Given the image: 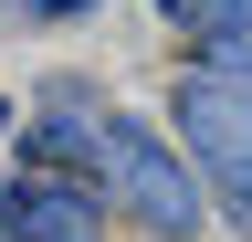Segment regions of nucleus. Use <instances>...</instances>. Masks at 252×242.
<instances>
[{
  "mask_svg": "<svg viewBox=\"0 0 252 242\" xmlns=\"http://www.w3.org/2000/svg\"><path fill=\"white\" fill-rule=\"evenodd\" d=\"M94 190L116 210H137L147 232H200V179L158 127L137 116H94Z\"/></svg>",
  "mask_w": 252,
  "mask_h": 242,
  "instance_id": "obj_1",
  "label": "nucleus"
},
{
  "mask_svg": "<svg viewBox=\"0 0 252 242\" xmlns=\"http://www.w3.org/2000/svg\"><path fill=\"white\" fill-rule=\"evenodd\" d=\"M168 116L189 127V147L210 158V179L231 190V210L252 221V84L242 74H179Z\"/></svg>",
  "mask_w": 252,
  "mask_h": 242,
  "instance_id": "obj_2",
  "label": "nucleus"
},
{
  "mask_svg": "<svg viewBox=\"0 0 252 242\" xmlns=\"http://www.w3.org/2000/svg\"><path fill=\"white\" fill-rule=\"evenodd\" d=\"M105 190H84V179H0V242H105Z\"/></svg>",
  "mask_w": 252,
  "mask_h": 242,
  "instance_id": "obj_3",
  "label": "nucleus"
},
{
  "mask_svg": "<svg viewBox=\"0 0 252 242\" xmlns=\"http://www.w3.org/2000/svg\"><path fill=\"white\" fill-rule=\"evenodd\" d=\"M168 21H179V32H200L210 53L252 42V0H168Z\"/></svg>",
  "mask_w": 252,
  "mask_h": 242,
  "instance_id": "obj_4",
  "label": "nucleus"
},
{
  "mask_svg": "<svg viewBox=\"0 0 252 242\" xmlns=\"http://www.w3.org/2000/svg\"><path fill=\"white\" fill-rule=\"evenodd\" d=\"M11 11H84V0H11Z\"/></svg>",
  "mask_w": 252,
  "mask_h": 242,
  "instance_id": "obj_5",
  "label": "nucleus"
},
{
  "mask_svg": "<svg viewBox=\"0 0 252 242\" xmlns=\"http://www.w3.org/2000/svg\"><path fill=\"white\" fill-rule=\"evenodd\" d=\"M231 74H242V84H252V42H231Z\"/></svg>",
  "mask_w": 252,
  "mask_h": 242,
  "instance_id": "obj_6",
  "label": "nucleus"
},
{
  "mask_svg": "<svg viewBox=\"0 0 252 242\" xmlns=\"http://www.w3.org/2000/svg\"><path fill=\"white\" fill-rule=\"evenodd\" d=\"M0 137H11V105H0Z\"/></svg>",
  "mask_w": 252,
  "mask_h": 242,
  "instance_id": "obj_7",
  "label": "nucleus"
}]
</instances>
